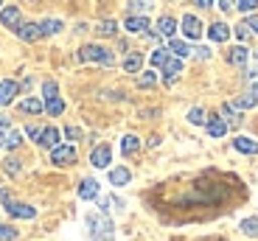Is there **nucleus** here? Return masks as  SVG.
<instances>
[{
    "instance_id": "nucleus-1",
    "label": "nucleus",
    "mask_w": 258,
    "mask_h": 241,
    "mask_svg": "<svg viewBox=\"0 0 258 241\" xmlns=\"http://www.w3.org/2000/svg\"><path fill=\"white\" fill-rule=\"evenodd\" d=\"M87 227H90V238H96V241H112V222L107 219V213H90L87 216Z\"/></svg>"
},
{
    "instance_id": "nucleus-2",
    "label": "nucleus",
    "mask_w": 258,
    "mask_h": 241,
    "mask_svg": "<svg viewBox=\"0 0 258 241\" xmlns=\"http://www.w3.org/2000/svg\"><path fill=\"white\" fill-rule=\"evenodd\" d=\"M0 202H3L6 213L14 216V219H34V216H37V208H31V205H23V202H14L12 194H9L6 188H0Z\"/></svg>"
},
{
    "instance_id": "nucleus-3",
    "label": "nucleus",
    "mask_w": 258,
    "mask_h": 241,
    "mask_svg": "<svg viewBox=\"0 0 258 241\" xmlns=\"http://www.w3.org/2000/svg\"><path fill=\"white\" fill-rule=\"evenodd\" d=\"M79 59H82V62H98V65H104V67L115 65L112 51H107V48H101V45H84L82 51H79Z\"/></svg>"
},
{
    "instance_id": "nucleus-4",
    "label": "nucleus",
    "mask_w": 258,
    "mask_h": 241,
    "mask_svg": "<svg viewBox=\"0 0 258 241\" xmlns=\"http://www.w3.org/2000/svg\"><path fill=\"white\" fill-rule=\"evenodd\" d=\"M51 163L73 166V163H76V146H56V149L51 151Z\"/></svg>"
},
{
    "instance_id": "nucleus-5",
    "label": "nucleus",
    "mask_w": 258,
    "mask_h": 241,
    "mask_svg": "<svg viewBox=\"0 0 258 241\" xmlns=\"http://www.w3.org/2000/svg\"><path fill=\"white\" fill-rule=\"evenodd\" d=\"M90 163L96 166V169H107V166L112 163V149L110 146H98V149H93Z\"/></svg>"
},
{
    "instance_id": "nucleus-6",
    "label": "nucleus",
    "mask_w": 258,
    "mask_h": 241,
    "mask_svg": "<svg viewBox=\"0 0 258 241\" xmlns=\"http://www.w3.org/2000/svg\"><path fill=\"white\" fill-rule=\"evenodd\" d=\"M182 34H185L188 39H200L202 37V23L194 14H185L182 17Z\"/></svg>"
},
{
    "instance_id": "nucleus-7",
    "label": "nucleus",
    "mask_w": 258,
    "mask_h": 241,
    "mask_svg": "<svg viewBox=\"0 0 258 241\" xmlns=\"http://www.w3.org/2000/svg\"><path fill=\"white\" fill-rule=\"evenodd\" d=\"M17 93H20V85H17V82H12V78H6V82H0V107L12 104Z\"/></svg>"
},
{
    "instance_id": "nucleus-8",
    "label": "nucleus",
    "mask_w": 258,
    "mask_h": 241,
    "mask_svg": "<svg viewBox=\"0 0 258 241\" xmlns=\"http://www.w3.org/2000/svg\"><path fill=\"white\" fill-rule=\"evenodd\" d=\"M182 73V59H168L166 65H163V82L166 85H171V82H177Z\"/></svg>"
},
{
    "instance_id": "nucleus-9",
    "label": "nucleus",
    "mask_w": 258,
    "mask_h": 241,
    "mask_svg": "<svg viewBox=\"0 0 258 241\" xmlns=\"http://www.w3.org/2000/svg\"><path fill=\"white\" fill-rule=\"evenodd\" d=\"M17 37L23 39V42H37V39L42 37V31H39V23H23V26L17 28Z\"/></svg>"
},
{
    "instance_id": "nucleus-10",
    "label": "nucleus",
    "mask_w": 258,
    "mask_h": 241,
    "mask_svg": "<svg viewBox=\"0 0 258 241\" xmlns=\"http://www.w3.org/2000/svg\"><path fill=\"white\" fill-rule=\"evenodd\" d=\"M0 23L6 28H20L23 23H20V9L17 6H6L3 12H0Z\"/></svg>"
},
{
    "instance_id": "nucleus-11",
    "label": "nucleus",
    "mask_w": 258,
    "mask_h": 241,
    "mask_svg": "<svg viewBox=\"0 0 258 241\" xmlns=\"http://www.w3.org/2000/svg\"><path fill=\"white\" fill-rule=\"evenodd\" d=\"M123 28H126L129 34H141V31H146V28H149V20L143 17V14H129L126 23H123Z\"/></svg>"
},
{
    "instance_id": "nucleus-12",
    "label": "nucleus",
    "mask_w": 258,
    "mask_h": 241,
    "mask_svg": "<svg viewBox=\"0 0 258 241\" xmlns=\"http://www.w3.org/2000/svg\"><path fill=\"white\" fill-rule=\"evenodd\" d=\"M37 143L53 151V149L59 146V129H56V126H48V129H42V135H39V140H37Z\"/></svg>"
},
{
    "instance_id": "nucleus-13",
    "label": "nucleus",
    "mask_w": 258,
    "mask_h": 241,
    "mask_svg": "<svg viewBox=\"0 0 258 241\" xmlns=\"http://www.w3.org/2000/svg\"><path fill=\"white\" fill-rule=\"evenodd\" d=\"M79 196H82L84 202H90V199H98V183L96 180H82V185H79Z\"/></svg>"
},
{
    "instance_id": "nucleus-14",
    "label": "nucleus",
    "mask_w": 258,
    "mask_h": 241,
    "mask_svg": "<svg viewBox=\"0 0 258 241\" xmlns=\"http://www.w3.org/2000/svg\"><path fill=\"white\" fill-rule=\"evenodd\" d=\"M233 146H236V149L241 151V154H258V140H252V137H236V140H233Z\"/></svg>"
},
{
    "instance_id": "nucleus-15",
    "label": "nucleus",
    "mask_w": 258,
    "mask_h": 241,
    "mask_svg": "<svg viewBox=\"0 0 258 241\" xmlns=\"http://www.w3.org/2000/svg\"><path fill=\"white\" fill-rule=\"evenodd\" d=\"M208 37H211L213 42H227V37H230V28H227L225 23H213V26L208 28Z\"/></svg>"
},
{
    "instance_id": "nucleus-16",
    "label": "nucleus",
    "mask_w": 258,
    "mask_h": 241,
    "mask_svg": "<svg viewBox=\"0 0 258 241\" xmlns=\"http://www.w3.org/2000/svg\"><path fill=\"white\" fill-rule=\"evenodd\" d=\"M247 59H250V51H247L244 45H236L227 53V62H230V65H247Z\"/></svg>"
},
{
    "instance_id": "nucleus-17",
    "label": "nucleus",
    "mask_w": 258,
    "mask_h": 241,
    "mask_svg": "<svg viewBox=\"0 0 258 241\" xmlns=\"http://www.w3.org/2000/svg\"><path fill=\"white\" fill-rule=\"evenodd\" d=\"M225 132H227L225 118H211V121H208V135L211 137H225Z\"/></svg>"
},
{
    "instance_id": "nucleus-18",
    "label": "nucleus",
    "mask_w": 258,
    "mask_h": 241,
    "mask_svg": "<svg viewBox=\"0 0 258 241\" xmlns=\"http://www.w3.org/2000/svg\"><path fill=\"white\" fill-rule=\"evenodd\" d=\"M138 149H141V137H135V135H126V137L121 140V154H123V157H132Z\"/></svg>"
},
{
    "instance_id": "nucleus-19",
    "label": "nucleus",
    "mask_w": 258,
    "mask_h": 241,
    "mask_svg": "<svg viewBox=\"0 0 258 241\" xmlns=\"http://www.w3.org/2000/svg\"><path fill=\"white\" fill-rule=\"evenodd\" d=\"M177 31V20L174 17H160L157 20V34H163V37H174Z\"/></svg>"
},
{
    "instance_id": "nucleus-20",
    "label": "nucleus",
    "mask_w": 258,
    "mask_h": 241,
    "mask_svg": "<svg viewBox=\"0 0 258 241\" xmlns=\"http://www.w3.org/2000/svg\"><path fill=\"white\" fill-rule=\"evenodd\" d=\"M45 110V104L39 101V98H26V101H20V112H28V115H37V112Z\"/></svg>"
},
{
    "instance_id": "nucleus-21",
    "label": "nucleus",
    "mask_w": 258,
    "mask_h": 241,
    "mask_svg": "<svg viewBox=\"0 0 258 241\" xmlns=\"http://www.w3.org/2000/svg\"><path fill=\"white\" fill-rule=\"evenodd\" d=\"M168 51L174 53L177 59H182V56H188V53H191L194 48H188L185 39H171V42H168Z\"/></svg>"
},
{
    "instance_id": "nucleus-22",
    "label": "nucleus",
    "mask_w": 258,
    "mask_h": 241,
    "mask_svg": "<svg viewBox=\"0 0 258 241\" xmlns=\"http://www.w3.org/2000/svg\"><path fill=\"white\" fill-rule=\"evenodd\" d=\"M143 67V56L141 53H129L126 59H123V70L126 73H138Z\"/></svg>"
},
{
    "instance_id": "nucleus-23",
    "label": "nucleus",
    "mask_w": 258,
    "mask_h": 241,
    "mask_svg": "<svg viewBox=\"0 0 258 241\" xmlns=\"http://www.w3.org/2000/svg\"><path fill=\"white\" fill-rule=\"evenodd\" d=\"M129 180H132L129 169H112L110 171V185H126Z\"/></svg>"
},
{
    "instance_id": "nucleus-24",
    "label": "nucleus",
    "mask_w": 258,
    "mask_h": 241,
    "mask_svg": "<svg viewBox=\"0 0 258 241\" xmlns=\"http://www.w3.org/2000/svg\"><path fill=\"white\" fill-rule=\"evenodd\" d=\"M39 31H42V37L59 34L62 31V20H42V23H39Z\"/></svg>"
},
{
    "instance_id": "nucleus-25",
    "label": "nucleus",
    "mask_w": 258,
    "mask_h": 241,
    "mask_svg": "<svg viewBox=\"0 0 258 241\" xmlns=\"http://www.w3.org/2000/svg\"><path fill=\"white\" fill-rule=\"evenodd\" d=\"M96 31L101 34V37H115V34H118V23H115V20H101V23L96 26Z\"/></svg>"
},
{
    "instance_id": "nucleus-26",
    "label": "nucleus",
    "mask_w": 258,
    "mask_h": 241,
    "mask_svg": "<svg viewBox=\"0 0 258 241\" xmlns=\"http://www.w3.org/2000/svg\"><path fill=\"white\" fill-rule=\"evenodd\" d=\"M45 112H48V115H62V112H64V101H62V98H45Z\"/></svg>"
},
{
    "instance_id": "nucleus-27",
    "label": "nucleus",
    "mask_w": 258,
    "mask_h": 241,
    "mask_svg": "<svg viewBox=\"0 0 258 241\" xmlns=\"http://www.w3.org/2000/svg\"><path fill=\"white\" fill-rule=\"evenodd\" d=\"M255 104H258V98L247 93V96H241V98H236V101H233V110H252Z\"/></svg>"
},
{
    "instance_id": "nucleus-28",
    "label": "nucleus",
    "mask_w": 258,
    "mask_h": 241,
    "mask_svg": "<svg viewBox=\"0 0 258 241\" xmlns=\"http://www.w3.org/2000/svg\"><path fill=\"white\" fill-rule=\"evenodd\" d=\"M168 59H171V56H168V51H166V48H157V51L152 53V56H149V62H152L155 67H163V65L168 62Z\"/></svg>"
},
{
    "instance_id": "nucleus-29",
    "label": "nucleus",
    "mask_w": 258,
    "mask_h": 241,
    "mask_svg": "<svg viewBox=\"0 0 258 241\" xmlns=\"http://www.w3.org/2000/svg\"><path fill=\"white\" fill-rule=\"evenodd\" d=\"M241 230H244L247 235H255V238H258V216H252V219H244V222H241Z\"/></svg>"
},
{
    "instance_id": "nucleus-30",
    "label": "nucleus",
    "mask_w": 258,
    "mask_h": 241,
    "mask_svg": "<svg viewBox=\"0 0 258 241\" xmlns=\"http://www.w3.org/2000/svg\"><path fill=\"white\" fill-rule=\"evenodd\" d=\"M155 85H157V73H152V70L141 73V78H138V87H155Z\"/></svg>"
},
{
    "instance_id": "nucleus-31",
    "label": "nucleus",
    "mask_w": 258,
    "mask_h": 241,
    "mask_svg": "<svg viewBox=\"0 0 258 241\" xmlns=\"http://www.w3.org/2000/svg\"><path fill=\"white\" fill-rule=\"evenodd\" d=\"M188 121H191L194 126H200V124H205V110H202V107H194V110L188 112Z\"/></svg>"
},
{
    "instance_id": "nucleus-32",
    "label": "nucleus",
    "mask_w": 258,
    "mask_h": 241,
    "mask_svg": "<svg viewBox=\"0 0 258 241\" xmlns=\"http://www.w3.org/2000/svg\"><path fill=\"white\" fill-rule=\"evenodd\" d=\"M3 169H6V174L17 177V174H20V169H23V166H20V160H14V157H6V160H3Z\"/></svg>"
},
{
    "instance_id": "nucleus-33",
    "label": "nucleus",
    "mask_w": 258,
    "mask_h": 241,
    "mask_svg": "<svg viewBox=\"0 0 258 241\" xmlns=\"http://www.w3.org/2000/svg\"><path fill=\"white\" fill-rule=\"evenodd\" d=\"M20 143H23V135H20V132H9V137L3 140V146H6V149H17Z\"/></svg>"
},
{
    "instance_id": "nucleus-34",
    "label": "nucleus",
    "mask_w": 258,
    "mask_h": 241,
    "mask_svg": "<svg viewBox=\"0 0 258 241\" xmlns=\"http://www.w3.org/2000/svg\"><path fill=\"white\" fill-rule=\"evenodd\" d=\"M17 238V230L12 224H0V241H14Z\"/></svg>"
},
{
    "instance_id": "nucleus-35",
    "label": "nucleus",
    "mask_w": 258,
    "mask_h": 241,
    "mask_svg": "<svg viewBox=\"0 0 258 241\" xmlns=\"http://www.w3.org/2000/svg\"><path fill=\"white\" fill-rule=\"evenodd\" d=\"M129 9H132V12H149L152 3H149V0H129Z\"/></svg>"
},
{
    "instance_id": "nucleus-36",
    "label": "nucleus",
    "mask_w": 258,
    "mask_h": 241,
    "mask_svg": "<svg viewBox=\"0 0 258 241\" xmlns=\"http://www.w3.org/2000/svg\"><path fill=\"white\" fill-rule=\"evenodd\" d=\"M255 6H258V0H236L239 12H255Z\"/></svg>"
},
{
    "instance_id": "nucleus-37",
    "label": "nucleus",
    "mask_w": 258,
    "mask_h": 241,
    "mask_svg": "<svg viewBox=\"0 0 258 241\" xmlns=\"http://www.w3.org/2000/svg\"><path fill=\"white\" fill-rule=\"evenodd\" d=\"M56 82H45V85H42V96L45 98H56Z\"/></svg>"
},
{
    "instance_id": "nucleus-38",
    "label": "nucleus",
    "mask_w": 258,
    "mask_h": 241,
    "mask_svg": "<svg viewBox=\"0 0 258 241\" xmlns=\"http://www.w3.org/2000/svg\"><path fill=\"white\" fill-rule=\"evenodd\" d=\"M64 137H71V140H79V137H82V129H79V126H68V129H64Z\"/></svg>"
},
{
    "instance_id": "nucleus-39",
    "label": "nucleus",
    "mask_w": 258,
    "mask_h": 241,
    "mask_svg": "<svg viewBox=\"0 0 258 241\" xmlns=\"http://www.w3.org/2000/svg\"><path fill=\"white\" fill-rule=\"evenodd\" d=\"M236 37H239V39H247V37H250V28H247L244 23H239V26H236Z\"/></svg>"
},
{
    "instance_id": "nucleus-40",
    "label": "nucleus",
    "mask_w": 258,
    "mask_h": 241,
    "mask_svg": "<svg viewBox=\"0 0 258 241\" xmlns=\"http://www.w3.org/2000/svg\"><path fill=\"white\" fill-rule=\"evenodd\" d=\"M216 3H219L222 12H233L236 9V0H216Z\"/></svg>"
},
{
    "instance_id": "nucleus-41",
    "label": "nucleus",
    "mask_w": 258,
    "mask_h": 241,
    "mask_svg": "<svg viewBox=\"0 0 258 241\" xmlns=\"http://www.w3.org/2000/svg\"><path fill=\"white\" fill-rule=\"evenodd\" d=\"M244 26H247V28H250V34H258V17H255V14H252V17H250V20H247Z\"/></svg>"
},
{
    "instance_id": "nucleus-42",
    "label": "nucleus",
    "mask_w": 258,
    "mask_h": 241,
    "mask_svg": "<svg viewBox=\"0 0 258 241\" xmlns=\"http://www.w3.org/2000/svg\"><path fill=\"white\" fill-rule=\"evenodd\" d=\"M194 53L200 59H211V48H194Z\"/></svg>"
},
{
    "instance_id": "nucleus-43",
    "label": "nucleus",
    "mask_w": 258,
    "mask_h": 241,
    "mask_svg": "<svg viewBox=\"0 0 258 241\" xmlns=\"http://www.w3.org/2000/svg\"><path fill=\"white\" fill-rule=\"evenodd\" d=\"M28 137H34V140H39V135H42V129H37V126H28Z\"/></svg>"
},
{
    "instance_id": "nucleus-44",
    "label": "nucleus",
    "mask_w": 258,
    "mask_h": 241,
    "mask_svg": "<svg viewBox=\"0 0 258 241\" xmlns=\"http://www.w3.org/2000/svg\"><path fill=\"white\" fill-rule=\"evenodd\" d=\"M194 3H197L200 9H211L213 6V0H194Z\"/></svg>"
},
{
    "instance_id": "nucleus-45",
    "label": "nucleus",
    "mask_w": 258,
    "mask_h": 241,
    "mask_svg": "<svg viewBox=\"0 0 258 241\" xmlns=\"http://www.w3.org/2000/svg\"><path fill=\"white\" fill-rule=\"evenodd\" d=\"M6 129H9V118H3V115H0V135H3Z\"/></svg>"
},
{
    "instance_id": "nucleus-46",
    "label": "nucleus",
    "mask_w": 258,
    "mask_h": 241,
    "mask_svg": "<svg viewBox=\"0 0 258 241\" xmlns=\"http://www.w3.org/2000/svg\"><path fill=\"white\" fill-rule=\"evenodd\" d=\"M250 96H255V98H258V82H255V85H252V90H250Z\"/></svg>"
},
{
    "instance_id": "nucleus-47",
    "label": "nucleus",
    "mask_w": 258,
    "mask_h": 241,
    "mask_svg": "<svg viewBox=\"0 0 258 241\" xmlns=\"http://www.w3.org/2000/svg\"><path fill=\"white\" fill-rule=\"evenodd\" d=\"M0 6H3V0H0Z\"/></svg>"
}]
</instances>
